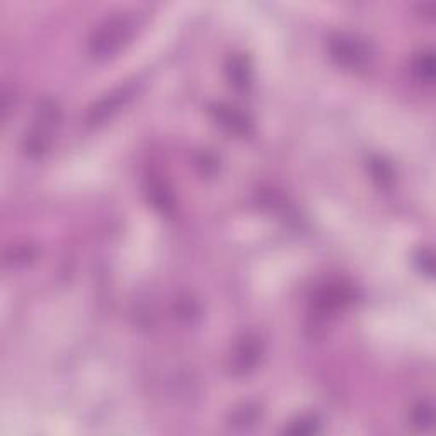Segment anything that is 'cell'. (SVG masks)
Instances as JSON below:
<instances>
[{
	"mask_svg": "<svg viewBox=\"0 0 436 436\" xmlns=\"http://www.w3.org/2000/svg\"><path fill=\"white\" fill-rule=\"evenodd\" d=\"M331 57L346 69H363L370 60V46L351 35H336L329 43Z\"/></svg>",
	"mask_w": 436,
	"mask_h": 436,
	"instance_id": "cell-3",
	"label": "cell"
},
{
	"mask_svg": "<svg viewBox=\"0 0 436 436\" xmlns=\"http://www.w3.org/2000/svg\"><path fill=\"white\" fill-rule=\"evenodd\" d=\"M227 72L230 82L236 87L244 89L247 84H249V67H247L246 60L242 57H234L232 60L229 62Z\"/></svg>",
	"mask_w": 436,
	"mask_h": 436,
	"instance_id": "cell-8",
	"label": "cell"
},
{
	"mask_svg": "<svg viewBox=\"0 0 436 436\" xmlns=\"http://www.w3.org/2000/svg\"><path fill=\"white\" fill-rule=\"evenodd\" d=\"M413 74L418 81L421 82H433L435 75V64H433V54L431 53H421L419 57L414 58L413 62Z\"/></svg>",
	"mask_w": 436,
	"mask_h": 436,
	"instance_id": "cell-7",
	"label": "cell"
},
{
	"mask_svg": "<svg viewBox=\"0 0 436 436\" xmlns=\"http://www.w3.org/2000/svg\"><path fill=\"white\" fill-rule=\"evenodd\" d=\"M62 111L54 101L46 99L40 104L36 111L35 123L26 135V150L33 155H41L46 152L53 140V133L57 132L60 123Z\"/></svg>",
	"mask_w": 436,
	"mask_h": 436,
	"instance_id": "cell-2",
	"label": "cell"
},
{
	"mask_svg": "<svg viewBox=\"0 0 436 436\" xmlns=\"http://www.w3.org/2000/svg\"><path fill=\"white\" fill-rule=\"evenodd\" d=\"M288 431H292V433H300V435L316 433V431H317V423H316V419H314V418H310V419L302 418L297 423H293V426L288 428Z\"/></svg>",
	"mask_w": 436,
	"mask_h": 436,
	"instance_id": "cell-11",
	"label": "cell"
},
{
	"mask_svg": "<svg viewBox=\"0 0 436 436\" xmlns=\"http://www.w3.org/2000/svg\"><path fill=\"white\" fill-rule=\"evenodd\" d=\"M258 419H259L258 408H256V406L244 404L232 414V418H230V426L242 428V430H244V428L254 426L256 423H258Z\"/></svg>",
	"mask_w": 436,
	"mask_h": 436,
	"instance_id": "cell-9",
	"label": "cell"
},
{
	"mask_svg": "<svg viewBox=\"0 0 436 436\" xmlns=\"http://www.w3.org/2000/svg\"><path fill=\"white\" fill-rule=\"evenodd\" d=\"M261 358V343L258 338H244L234 351V370L237 373H246L258 365Z\"/></svg>",
	"mask_w": 436,
	"mask_h": 436,
	"instance_id": "cell-4",
	"label": "cell"
},
{
	"mask_svg": "<svg viewBox=\"0 0 436 436\" xmlns=\"http://www.w3.org/2000/svg\"><path fill=\"white\" fill-rule=\"evenodd\" d=\"M411 419H413V425L418 428H430L431 421H433V409L428 402H419L418 406H414L413 413H411Z\"/></svg>",
	"mask_w": 436,
	"mask_h": 436,
	"instance_id": "cell-10",
	"label": "cell"
},
{
	"mask_svg": "<svg viewBox=\"0 0 436 436\" xmlns=\"http://www.w3.org/2000/svg\"><path fill=\"white\" fill-rule=\"evenodd\" d=\"M215 116L218 123L227 127L234 133H246L247 128H249V121L246 120V116L234 108L217 106Z\"/></svg>",
	"mask_w": 436,
	"mask_h": 436,
	"instance_id": "cell-6",
	"label": "cell"
},
{
	"mask_svg": "<svg viewBox=\"0 0 436 436\" xmlns=\"http://www.w3.org/2000/svg\"><path fill=\"white\" fill-rule=\"evenodd\" d=\"M130 96H132V92L128 91V87L120 89L118 92H113V94H109L108 98L99 101L98 106H94V109L91 111L89 120L92 121V123H96V121L99 123V121L108 120L113 113L118 111V109L123 106L125 101L130 99Z\"/></svg>",
	"mask_w": 436,
	"mask_h": 436,
	"instance_id": "cell-5",
	"label": "cell"
},
{
	"mask_svg": "<svg viewBox=\"0 0 436 436\" xmlns=\"http://www.w3.org/2000/svg\"><path fill=\"white\" fill-rule=\"evenodd\" d=\"M133 33L132 21L125 16H116L104 21L101 26L92 33L89 41V52L94 58L103 60V58L111 57L130 40Z\"/></svg>",
	"mask_w": 436,
	"mask_h": 436,
	"instance_id": "cell-1",
	"label": "cell"
}]
</instances>
